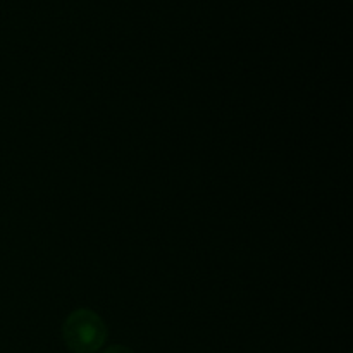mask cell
I'll list each match as a JSON object with an SVG mask.
<instances>
[{"mask_svg": "<svg viewBox=\"0 0 353 353\" xmlns=\"http://www.w3.org/2000/svg\"><path fill=\"white\" fill-rule=\"evenodd\" d=\"M62 338L71 352L95 353L107 340V326L102 317L90 309H78L68 316Z\"/></svg>", "mask_w": 353, "mask_h": 353, "instance_id": "6da1fadb", "label": "cell"}, {"mask_svg": "<svg viewBox=\"0 0 353 353\" xmlns=\"http://www.w3.org/2000/svg\"><path fill=\"white\" fill-rule=\"evenodd\" d=\"M103 353H134L133 350H130L128 347H121V345H114V347H109Z\"/></svg>", "mask_w": 353, "mask_h": 353, "instance_id": "7a4b0ae2", "label": "cell"}]
</instances>
